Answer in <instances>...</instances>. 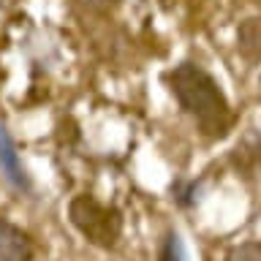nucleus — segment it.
Wrapping results in <instances>:
<instances>
[{
	"instance_id": "nucleus-1",
	"label": "nucleus",
	"mask_w": 261,
	"mask_h": 261,
	"mask_svg": "<svg viewBox=\"0 0 261 261\" xmlns=\"http://www.w3.org/2000/svg\"><path fill=\"white\" fill-rule=\"evenodd\" d=\"M166 85L179 109L201 130V136L212 139V142L228 136L234 125V112L223 87L210 71H204L193 60H185L166 73Z\"/></svg>"
},
{
	"instance_id": "nucleus-2",
	"label": "nucleus",
	"mask_w": 261,
	"mask_h": 261,
	"mask_svg": "<svg viewBox=\"0 0 261 261\" xmlns=\"http://www.w3.org/2000/svg\"><path fill=\"white\" fill-rule=\"evenodd\" d=\"M68 220L90 245L114 250L122 237V212L114 204L98 201L93 193H79L68 201Z\"/></svg>"
},
{
	"instance_id": "nucleus-3",
	"label": "nucleus",
	"mask_w": 261,
	"mask_h": 261,
	"mask_svg": "<svg viewBox=\"0 0 261 261\" xmlns=\"http://www.w3.org/2000/svg\"><path fill=\"white\" fill-rule=\"evenodd\" d=\"M0 174L8 182V188H14L16 193H30L33 191V179L24 169V163L19 158V150H16L11 134H8L6 122L0 120Z\"/></svg>"
},
{
	"instance_id": "nucleus-4",
	"label": "nucleus",
	"mask_w": 261,
	"mask_h": 261,
	"mask_svg": "<svg viewBox=\"0 0 261 261\" xmlns=\"http://www.w3.org/2000/svg\"><path fill=\"white\" fill-rule=\"evenodd\" d=\"M36 245L33 237L11 220L0 218V261H33Z\"/></svg>"
},
{
	"instance_id": "nucleus-5",
	"label": "nucleus",
	"mask_w": 261,
	"mask_h": 261,
	"mask_svg": "<svg viewBox=\"0 0 261 261\" xmlns=\"http://www.w3.org/2000/svg\"><path fill=\"white\" fill-rule=\"evenodd\" d=\"M237 52L248 63H261V16H248L237 28Z\"/></svg>"
},
{
	"instance_id": "nucleus-6",
	"label": "nucleus",
	"mask_w": 261,
	"mask_h": 261,
	"mask_svg": "<svg viewBox=\"0 0 261 261\" xmlns=\"http://www.w3.org/2000/svg\"><path fill=\"white\" fill-rule=\"evenodd\" d=\"M234 163H237V169L248 171V174H253L261 166V130H253L250 136H245L242 144H237Z\"/></svg>"
},
{
	"instance_id": "nucleus-7",
	"label": "nucleus",
	"mask_w": 261,
	"mask_h": 261,
	"mask_svg": "<svg viewBox=\"0 0 261 261\" xmlns=\"http://www.w3.org/2000/svg\"><path fill=\"white\" fill-rule=\"evenodd\" d=\"M169 193H171V201L182 210H191L201 201V179H185L179 177L169 185Z\"/></svg>"
},
{
	"instance_id": "nucleus-8",
	"label": "nucleus",
	"mask_w": 261,
	"mask_h": 261,
	"mask_svg": "<svg viewBox=\"0 0 261 261\" xmlns=\"http://www.w3.org/2000/svg\"><path fill=\"white\" fill-rule=\"evenodd\" d=\"M158 261H188V250H185V242L179 231H166L161 240V248H158Z\"/></svg>"
},
{
	"instance_id": "nucleus-9",
	"label": "nucleus",
	"mask_w": 261,
	"mask_h": 261,
	"mask_svg": "<svg viewBox=\"0 0 261 261\" xmlns=\"http://www.w3.org/2000/svg\"><path fill=\"white\" fill-rule=\"evenodd\" d=\"M223 261H261V240H248V242L231 245L226 250Z\"/></svg>"
},
{
	"instance_id": "nucleus-10",
	"label": "nucleus",
	"mask_w": 261,
	"mask_h": 261,
	"mask_svg": "<svg viewBox=\"0 0 261 261\" xmlns=\"http://www.w3.org/2000/svg\"><path fill=\"white\" fill-rule=\"evenodd\" d=\"M73 6L85 8L87 14H98V16H106V14H112L114 8L120 6V0H73Z\"/></svg>"
}]
</instances>
